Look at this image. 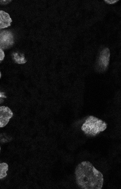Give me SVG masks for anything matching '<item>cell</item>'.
<instances>
[{
	"mask_svg": "<svg viewBox=\"0 0 121 189\" xmlns=\"http://www.w3.org/2000/svg\"><path fill=\"white\" fill-rule=\"evenodd\" d=\"M5 57V54L3 50L0 48V63L3 60Z\"/></svg>",
	"mask_w": 121,
	"mask_h": 189,
	"instance_id": "9c48e42d",
	"label": "cell"
},
{
	"mask_svg": "<svg viewBox=\"0 0 121 189\" xmlns=\"http://www.w3.org/2000/svg\"><path fill=\"white\" fill-rule=\"evenodd\" d=\"M1 72L0 71V78H1Z\"/></svg>",
	"mask_w": 121,
	"mask_h": 189,
	"instance_id": "7c38bea8",
	"label": "cell"
},
{
	"mask_svg": "<svg viewBox=\"0 0 121 189\" xmlns=\"http://www.w3.org/2000/svg\"><path fill=\"white\" fill-rule=\"evenodd\" d=\"M107 125L102 120L94 116H89L81 127V129L86 135L94 136L104 131Z\"/></svg>",
	"mask_w": 121,
	"mask_h": 189,
	"instance_id": "7a4b0ae2",
	"label": "cell"
},
{
	"mask_svg": "<svg viewBox=\"0 0 121 189\" xmlns=\"http://www.w3.org/2000/svg\"><path fill=\"white\" fill-rule=\"evenodd\" d=\"M14 41L13 36L11 32L4 30L0 32V48L3 50L9 48Z\"/></svg>",
	"mask_w": 121,
	"mask_h": 189,
	"instance_id": "3957f363",
	"label": "cell"
},
{
	"mask_svg": "<svg viewBox=\"0 0 121 189\" xmlns=\"http://www.w3.org/2000/svg\"><path fill=\"white\" fill-rule=\"evenodd\" d=\"M78 185L82 189H101L103 175L89 162L83 161L76 166L75 171Z\"/></svg>",
	"mask_w": 121,
	"mask_h": 189,
	"instance_id": "6da1fadb",
	"label": "cell"
},
{
	"mask_svg": "<svg viewBox=\"0 0 121 189\" xmlns=\"http://www.w3.org/2000/svg\"><path fill=\"white\" fill-rule=\"evenodd\" d=\"M0 150H1V147H0Z\"/></svg>",
	"mask_w": 121,
	"mask_h": 189,
	"instance_id": "4fadbf2b",
	"label": "cell"
},
{
	"mask_svg": "<svg viewBox=\"0 0 121 189\" xmlns=\"http://www.w3.org/2000/svg\"><path fill=\"white\" fill-rule=\"evenodd\" d=\"M118 0H105L104 1L109 4H113L116 2Z\"/></svg>",
	"mask_w": 121,
	"mask_h": 189,
	"instance_id": "8fae6325",
	"label": "cell"
},
{
	"mask_svg": "<svg viewBox=\"0 0 121 189\" xmlns=\"http://www.w3.org/2000/svg\"><path fill=\"white\" fill-rule=\"evenodd\" d=\"M13 115L12 111L9 107L5 106H0V127L5 126Z\"/></svg>",
	"mask_w": 121,
	"mask_h": 189,
	"instance_id": "5b68a950",
	"label": "cell"
},
{
	"mask_svg": "<svg viewBox=\"0 0 121 189\" xmlns=\"http://www.w3.org/2000/svg\"><path fill=\"white\" fill-rule=\"evenodd\" d=\"M14 58L16 62L18 63H24L26 62L23 56V55L21 56H19L17 53L14 54Z\"/></svg>",
	"mask_w": 121,
	"mask_h": 189,
	"instance_id": "ba28073f",
	"label": "cell"
},
{
	"mask_svg": "<svg viewBox=\"0 0 121 189\" xmlns=\"http://www.w3.org/2000/svg\"><path fill=\"white\" fill-rule=\"evenodd\" d=\"M12 19L9 14L3 10H0V29L7 27L11 25Z\"/></svg>",
	"mask_w": 121,
	"mask_h": 189,
	"instance_id": "8992f818",
	"label": "cell"
},
{
	"mask_svg": "<svg viewBox=\"0 0 121 189\" xmlns=\"http://www.w3.org/2000/svg\"><path fill=\"white\" fill-rule=\"evenodd\" d=\"M8 165L5 162L0 164V179L5 177L7 175L6 172L8 170Z\"/></svg>",
	"mask_w": 121,
	"mask_h": 189,
	"instance_id": "52a82bcc",
	"label": "cell"
},
{
	"mask_svg": "<svg viewBox=\"0 0 121 189\" xmlns=\"http://www.w3.org/2000/svg\"><path fill=\"white\" fill-rule=\"evenodd\" d=\"M11 0H0V4L2 5H6L9 3Z\"/></svg>",
	"mask_w": 121,
	"mask_h": 189,
	"instance_id": "30bf717a",
	"label": "cell"
},
{
	"mask_svg": "<svg viewBox=\"0 0 121 189\" xmlns=\"http://www.w3.org/2000/svg\"><path fill=\"white\" fill-rule=\"evenodd\" d=\"M110 52L109 48L103 49L100 52L98 58L97 66L99 70L104 71L107 69L109 64Z\"/></svg>",
	"mask_w": 121,
	"mask_h": 189,
	"instance_id": "277c9868",
	"label": "cell"
}]
</instances>
